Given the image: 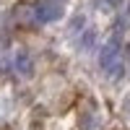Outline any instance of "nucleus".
<instances>
[{"label":"nucleus","instance_id":"nucleus-1","mask_svg":"<svg viewBox=\"0 0 130 130\" xmlns=\"http://www.w3.org/2000/svg\"><path fill=\"white\" fill-rule=\"evenodd\" d=\"M18 68H21V73H29V57H26V52L18 55Z\"/></svg>","mask_w":130,"mask_h":130}]
</instances>
